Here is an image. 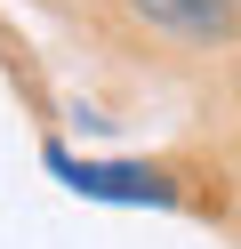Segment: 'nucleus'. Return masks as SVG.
Segmentation results:
<instances>
[{"label":"nucleus","instance_id":"obj_1","mask_svg":"<svg viewBox=\"0 0 241 249\" xmlns=\"http://www.w3.org/2000/svg\"><path fill=\"white\" fill-rule=\"evenodd\" d=\"M48 169H56L73 193H89V201H145V209H169V177L161 169H137V161H73V153H56L48 145Z\"/></svg>","mask_w":241,"mask_h":249},{"label":"nucleus","instance_id":"obj_2","mask_svg":"<svg viewBox=\"0 0 241 249\" xmlns=\"http://www.w3.org/2000/svg\"><path fill=\"white\" fill-rule=\"evenodd\" d=\"M153 33H169V40H193V49H209V40H233V0H129Z\"/></svg>","mask_w":241,"mask_h":249}]
</instances>
